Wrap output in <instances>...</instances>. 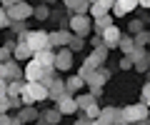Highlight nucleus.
Wrapping results in <instances>:
<instances>
[{
	"mask_svg": "<svg viewBox=\"0 0 150 125\" xmlns=\"http://www.w3.org/2000/svg\"><path fill=\"white\" fill-rule=\"evenodd\" d=\"M120 120L130 125H140V123H148V105L138 103V105H125L120 110Z\"/></svg>",
	"mask_w": 150,
	"mask_h": 125,
	"instance_id": "obj_1",
	"label": "nucleus"
},
{
	"mask_svg": "<svg viewBox=\"0 0 150 125\" xmlns=\"http://www.w3.org/2000/svg\"><path fill=\"white\" fill-rule=\"evenodd\" d=\"M20 38L28 43V48H30L33 53L48 48V33H45V30H28V33H23Z\"/></svg>",
	"mask_w": 150,
	"mask_h": 125,
	"instance_id": "obj_2",
	"label": "nucleus"
},
{
	"mask_svg": "<svg viewBox=\"0 0 150 125\" xmlns=\"http://www.w3.org/2000/svg\"><path fill=\"white\" fill-rule=\"evenodd\" d=\"M90 28H93V23H90V18H88L85 13H75V15L70 18V33L73 35H88Z\"/></svg>",
	"mask_w": 150,
	"mask_h": 125,
	"instance_id": "obj_3",
	"label": "nucleus"
},
{
	"mask_svg": "<svg viewBox=\"0 0 150 125\" xmlns=\"http://www.w3.org/2000/svg\"><path fill=\"white\" fill-rule=\"evenodd\" d=\"M5 13H8L10 20H28V18H33V8L28 5L25 0H20V3H15V5L5 8Z\"/></svg>",
	"mask_w": 150,
	"mask_h": 125,
	"instance_id": "obj_4",
	"label": "nucleus"
},
{
	"mask_svg": "<svg viewBox=\"0 0 150 125\" xmlns=\"http://www.w3.org/2000/svg\"><path fill=\"white\" fill-rule=\"evenodd\" d=\"M120 28L118 25H110V28H105V30H103L100 33V40H103V45H105L108 50H115L118 48V43H120Z\"/></svg>",
	"mask_w": 150,
	"mask_h": 125,
	"instance_id": "obj_5",
	"label": "nucleus"
},
{
	"mask_svg": "<svg viewBox=\"0 0 150 125\" xmlns=\"http://www.w3.org/2000/svg\"><path fill=\"white\" fill-rule=\"evenodd\" d=\"M55 108H58L63 115H75V113H78V105H75V95H70V93H63V95L55 100Z\"/></svg>",
	"mask_w": 150,
	"mask_h": 125,
	"instance_id": "obj_6",
	"label": "nucleus"
},
{
	"mask_svg": "<svg viewBox=\"0 0 150 125\" xmlns=\"http://www.w3.org/2000/svg\"><path fill=\"white\" fill-rule=\"evenodd\" d=\"M70 38H73V33L70 30H55V33H48V48H65V45L70 43Z\"/></svg>",
	"mask_w": 150,
	"mask_h": 125,
	"instance_id": "obj_7",
	"label": "nucleus"
},
{
	"mask_svg": "<svg viewBox=\"0 0 150 125\" xmlns=\"http://www.w3.org/2000/svg\"><path fill=\"white\" fill-rule=\"evenodd\" d=\"M25 90H28V95L33 98V103L48 100V88H45L43 83H38V80H33V83H28V80H25Z\"/></svg>",
	"mask_w": 150,
	"mask_h": 125,
	"instance_id": "obj_8",
	"label": "nucleus"
},
{
	"mask_svg": "<svg viewBox=\"0 0 150 125\" xmlns=\"http://www.w3.org/2000/svg\"><path fill=\"white\" fill-rule=\"evenodd\" d=\"M53 68L55 70H70L73 68V53L68 48H60V53H55L53 58Z\"/></svg>",
	"mask_w": 150,
	"mask_h": 125,
	"instance_id": "obj_9",
	"label": "nucleus"
},
{
	"mask_svg": "<svg viewBox=\"0 0 150 125\" xmlns=\"http://www.w3.org/2000/svg\"><path fill=\"white\" fill-rule=\"evenodd\" d=\"M53 58H55V53H53L50 48L33 53V60H35V63H38L40 68H45V70H55V68H53Z\"/></svg>",
	"mask_w": 150,
	"mask_h": 125,
	"instance_id": "obj_10",
	"label": "nucleus"
},
{
	"mask_svg": "<svg viewBox=\"0 0 150 125\" xmlns=\"http://www.w3.org/2000/svg\"><path fill=\"white\" fill-rule=\"evenodd\" d=\"M45 73H48V70H45V68H40L35 60L30 58V60H28V65H25V70H23V75H25V80H28V83H33V80H40Z\"/></svg>",
	"mask_w": 150,
	"mask_h": 125,
	"instance_id": "obj_11",
	"label": "nucleus"
},
{
	"mask_svg": "<svg viewBox=\"0 0 150 125\" xmlns=\"http://www.w3.org/2000/svg\"><path fill=\"white\" fill-rule=\"evenodd\" d=\"M10 58L13 60H30L33 58V50L28 48V43L23 38H18L15 40V48H13V53H10Z\"/></svg>",
	"mask_w": 150,
	"mask_h": 125,
	"instance_id": "obj_12",
	"label": "nucleus"
},
{
	"mask_svg": "<svg viewBox=\"0 0 150 125\" xmlns=\"http://www.w3.org/2000/svg\"><path fill=\"white\" fill-rule=\"evenodd\" d=\"M63 88H65V93H70V95H78V93L85 88V80L75 73V75H70L68 80H63Z\"/></svg>",
	"mask_w": 150,
	"mask_h": 125,
	"instance_id": "obj_13",
	"label": "nucleus"
},
{
	"mask_svg": "<svg viewBox=\"0 0 150 125\" xmlns=\"http://www.w3.org/2000/svg\"><path fill=\"white\" fill-rule=\"evenodd\" d=\"M5 80H20V75H23V68L18 65V60H13V58H8L5 63Z\"/></svg>",
	"mask_w": 150,
	"mask_h": 125,
	"instance_id": "obj_14",
	"label": "nucleus"
},
{
	"mask_svg": "<svg viewBox=\"0 0 150 125\" xmlns=\"http://www.w3.org/2000/svg\"><path fill=\"white\" fill-rule=\"evenodd\" d=\"M98 120H100L103 125H115L120 120V110H115V108H100Z\"/></svg>",
	"mask_w": 150,
	"mask_h": 125,
	"instance_id": "obj_15",
	"label": "nucleus"
},
{
	"mask_svg": "<svg viewBox=\"0 0 150 125\" xmlns=\"http://www.w3.org/2000/svg\"><path fill=\"white\" fill-rule=\"evenodd\" d=\"M38 118H40V115H38L35 105H23V108H20V113H18V120H20L23 125H25V123H35Z\"/></svg>",
	"mask_w": 150,
	"mask_h": 125,
	"instance_id": "obj_16",
	"label": "nucleus"
},
{
	"mask_svg": "<svg viewBox=\"0 0 150 125\" xmlns=\"http://www.w3.org/2000/svg\"><path fill=\"white\" fill-rule=\"evenodd\" d=\"M65 93V88H63V80H58V78L53 75V80L48 83V100H58L60 95Z\"/></svg>",
	"mask_w": 150,
	"mask_h": 125,
	"instance_id": "obj_17",
	"label": "nucleus"
},
{
	"mask_svg": "<svg viewBox=\"0 0 150 125\" xmlns=\"http://www.w3.org/2000/svg\"><path fill=\"white\" fill-rule=\"evenodd\" d=\"M108 13V8L105 5H100V3H90V5H88V13L85 15L90 18V20H98V18H103Z\"/></svg>",
	"mask_w": 150,
	"mask_h": 125,
	"instance_id": "obj_18",
	"label": "nucleus"
},
{
	"mask_svg": "<svg viewBox=\"0 0 150 125\" xmlns=\"http://www.w3.org/2000/svg\"><path fill=\"white\" fill-rule=\"evenodd\" d=\"M112 20H115V18H112L110 13H105V15H103V18H98V20H95V35H100L103 30H105V28L115 25V23H112Z\"/></svg>",
	"mask_w": 150,
	"mask_h": 125,
	"instance_id": "obj_19",
	"label": "nucleus"
},
{
	"mask_svg": "<svg viewBox=\"0 0 150 125\" xmlns=\"http://www.w3.org/2000/svg\"><path fill=\"white\" fill-rule=\"evenodd\" d=\"M40 118H43L48 125H58V123H60V118H63V113H60L58 108H50V110H45Z\"/></svg>",
	"mask_w": 150,
	"mask_h": 125,
	"instance_id": "obj_20",
	"label": "nucleus"
},
{
	"mask_svg": "<svg viewBox=\"0 0 150 125\" xmlns=\"http://www.w3.org/2000/svg\"><path fill=\"white\" fill-rule=\"evenodd\" d=\"M95 103V95L93 93H83V95H75V105H78V110H85L88 105Z\"/></svg>",
	"mask_w": 150,
	"mask_h": 125,
	"instance_id": "obj_21",
	"label": "nucleus"
},
{
	"mask_svg": "<svg viewBox=\"0 0 150 125\" xmlns=\"http://www.w3.org/2000/svg\"><path fill=\"white\" fill-rule=\"evenodd\" d=\"M63 3L70 8V10H75V13H88V5H90L88 0H63Z\"/></svg>",
	"mask_w": 150,
	"mask_h": 125,
	"instance_id": "obj_22",
	"label": "nucleus"
},
{
	"mask_svg": "<svg viewBox=\"0 0 150 125\" xmlns=\"http://www.w3.org/2000/svg\"><path fill=\"white\" fill-rule=\"evenodd\" d=\"M25 88V83L23 80H8V98H15V95H20V90Z\"/></svg>",
	"mask_w": 150,
	"mask_h": 125,
	"instance_id": "obj_23",
	"label": "nucleus"
},
{
	"mask_svg": "<svg viewBox=\"0 0 150 125\" xmlns=\"http://www.w3.org/2000/svg\"><path fill=\"white\" fill-rule=\"evenodd\" d=\"M118 48L123 50L125 55H130L135 50V43H133V38H130V35H120V43H118Z\"/></svg>",
	"mask_w": 150,
	"mask_h": 125,
	"instance_id": "obj_24",
	"label": "nucleus"
},
{
	"mask_svg": "<svg viewBox=\"0 0 150 125\" xmlns=\"http://www.w3.org/2000/svg\"><path fill=\"white\" fill-rule=\"evenodd\" d=\"M83 45H85V40H83V35H73V38H70V43L65 45V48H68L70 53H78V50H83Z\"/></svg>",
	"mask_w": 150,
	"mask_h": 125,
	"instance_id": "obj_25",
	"label": "nucleus"
},
{
	"mask_svg": "<svg viewBox=\"0 0 150 125\" xmlns=\"http://www.w3.org/2000/svg\"><path fill=\"white\" fill-rule=\"evenodd\" d=\"M83 115H85L88 120H98V115H100V105H98V100L93 105H88V108L83 110Z\"/></svg>",
	"mask_w": 150,
	"mask_h": 125,
	"instance_id": "obj_26",
	"label": "nucleus"
},
{
	"mask_svg": "<svg viewBox=\"0 0 150 125\" xmlns=\"http://www.w3.org/2000/svg\"><path fill=\"white\" fill-rule=\"evenodd\" d=\"M148 40H150V35H148V30H140V33H135V38H133V43H135V48H145V45H148Z\"/></svg>",
	"mask_w": 150,
	"mask_h": 125,
	"instance_id": "obj_27",
	"label": "nucleus"
},
{
	"mask_svg": "<svg viewBox=\"0 0 150 125\" xmlns=\"http://www.w3.org/2000/svg\"><path fill=\"white\" fill-rule=\"evenodd\" d=\"M115 5L123 8L125 13H133L135 8H138V0H115Z\"/></svg>",
	"mask_w": 150,
	"mask_h": 125,
	"instance_id": "obj_28",
	"label": "nucleus"
},
{
	"mask_svg": "<svg viewBox=\"0 0 150 125\" xmlns=\"http://www.w3.org/2000/svg\"><path fill=\"white\" fill-rule=\"evenodd\" d=\"M0 125H23V123L18 120V115L13 118L10 113H0Z\"/></svg>",
	"mask_w": 150,
	"mask_h": 125,
	"instance_id": "obj_29",
	"label": "nucleus"
},
{
	"mask_svg": "<svg viewBox=\"0 0 150 125\" xmlns=\"http://www.w3.org/2000/svg\"><path fill=\"white\" fill-rule=\"evenodd\" d=\"M33 15L40 18V20H45V18L50 15V8H48V5H38V8H33Z\"/></svg>",
	"mask_w": 150,
	"mask_h": 125,
	"instance_id": "obj_30",
	"label": "nucleus"
},
{
	"mask_svg": "<svg viewBox=\"0 0 150 125\" xmlns=\"http://www.w3.org/2000/svg\"><path fill=\"white\" fill-rule=\"evenodd\" d=\"M145 20H148V18H143V20H130L128 23V30H130V33H140V30H143V25H145Z\"/></svg>",
	"mask_w": 150,
	"mask_h": 125,
	"instance_id": "obj_31",
	"label": "nucleus"
},
{
	"mask_svg": "<svg viewBox=\"0 0 150 125\" xmlns=\"http://www.w3.org/2000/svg\"><path fill=\"white\" fill-rule=\"evenodd\" d=\"M133 68H135V70H140V73H145V70H148V55H143V58L133 60Z\"/></svg>",
	"mask_w": 150,
	"mask_h": 125,
	"instance_id": "obj_32",
	"label": "nucleus"
},
{
	"mask_svg": "<svg viewBox=\"0 0 150 125\" xmlns=\"http://www.w3.org/2000/svg\"><path fill=\"white\" fill-rule=\"evenodd\" d=\"M140 103H143V105H148V103H150V88H148V83H145L143 90H140Z\"/></svg>",
	"mask_w": 150,
	"mask_h": 125,
	"instance_id": "obj_33",
	"label": "nucleus"
},
{
	"mask_svg": "<svg viewBox=\"0 0 150 125\" xmlns=\"http://www.w3.org/2000/svg\"><path fill=\"white\" fill-rule=\"evenodd\" d=\"M10 25V18H8V13H5V8L0 5V30H3V28H8Z\"/></svg>",
	"mask_w": 150,
	"mask_h": 125,
	"instance_id": "obj_34",
	"label": "nucleus"
},
{
	"mask_svg": "<svg viewBox=\"0 0 150 125\" xmlns=\"http://www.w3.org/2000/svg\"><path fill=\"white\" fill-rule=\"evenodd\" d=\"M8 110H10V98L0 95V113H8Z\"/></svg>",
	"mask_w": 150,
	"mask_h": 125,
	"instance_id": "obj_35",
	"label": "nucleus"
},
{
	"mask_svg": "<svg viewBox=\"0 0 150 125\" xmlns=\"http://www.w3.org/2000/svg\"><path fill=\"white\" fill-rule=\"evenodd\" d=\"M110 15H112V18H125V15H128V13H125L123 8H118V5H112V8H110Z\"/></svg>",
	"mask_w": 150,
	"mask_h": 125,
	"instance_id": "obj_36",
	"label": "nucleus"
},
{
	"mask_svg": "<svg viewBox=\"0 0 150 125\" xmlns=\"http://www.w3.org/2000/svg\"><path fill=\"white\" fill-rule=\"evenodd\" d=\"M90 73H93V68H88V65H85V63H83V65H80V70H78V75H80V78H83V80H85V78H88V75H90Z\"/></svg>",
	"mask_w": 150,
	"mask_h": 125,
	"instance_id": "obj_37",
	"label": "nucleus"
},
{
	"mask_svg": "<svg viewBox=\"0 0 150 125\" xmlns=\"http://www.w3.org/2000/svg\"><path fill=\"white\" fill-rule=\"evenodd\" d=\"M120 68H123V70H130V68H133V60H130V55H125V58L120 60Z\"/></svg>",
	"mask_w": 150,
	"mask_h": 125,
	"instance_id": "obj_38",
	"label": "nucleus"
},
{
	"mask_svg": "<svg viewBox=\"0 0 150 125\" xmlns=\"http://www.w3.org/2000/svg\"><path fill=\"white\" fill-rule=\"evenodd\" d=\"M8 58H10V53H8V50L3 48V45H0V63H5Z\"/></svg>",
	"mask_w": 150,
	"mask_h": 125,
	"instance_id": "obj_39",
	"label": "nucleus"
},
{
	"mask_svg": "<svg viewBox=\"0 0 150 125\" xmlns=\"http://www.w3.org/2000/svg\"><path fill=\"white\" fill-rule=\"evenodd\" d=\"M98 3H100V5H105V8H108V13H110V8L115 5V0H98Z\"/></svg>",
	"mask_w": 150,
	"mask_h": 125,
	"instance_id": "obj_40",
	"label": "nucleus"
},
{
	"mask_svg": "<svg viewBox=\"0 0 150 125\" xmlns=\"http://www.w3.org/2000/svg\"><path fill=\"white\" fill-rule=\"evenodd\" d=\"M5 93H8V80L0 78V95H5Z\"/></svg>",
	"mask_w": 150,
	"mask_h": 125,
	"instance_id": "obj_41",
	"label": "nucleus"
},
{
	"mask_svg": "<svg viewBox=\"0 0 150 125\" xmlns=\"http://www.w3.org/2000/svg\"><path fill=\"white\" fill-rule=\"evenodd\" d=\"M15 3H20V0H0V5H3V8H10V5H15Z\"/></svg>",
	"mask_w": 150,
	"mask_h": 125,
	"instance_id": "obj_42",
	"label": "nucleus"
},
{
	"mask_svg": "<svg viewBox=\"0 0 150 125\" xmlns=\"http://www.w3.org/2000/svg\"><path fill=\"white\" fill-rule=\"evenodd\" d=\"M75 125H90V120H88L85 115H80V120H78V123H75Z\"/></svg>",
	"mask_w": 150,
	"mask_h": 125,
	"instance_id": "obj_43",
	"label": "nucleus"
},
{
	"mask_svg": "<svg viewBox=\"0 0 150 125\" xmlns=\"http://www.w3.org/2000/svg\"><path fill=\"white\" fill-rule=\"evenodd\" d=\"M138 5H140V8H148V5H150V0H138Z\"/></svg>",
	"mask_w": 150,
	"mask_h": 125,
	"instance_id": "obj_44",
	"label": "nucleus"
},
{
	"mask_svg": "<svg viewBox=\"0 0 150 125\" xmlns=\"http://www.w3.org/2000/svg\"><path fill=\"white\" fill-rule=\"evenodd\" d=\"M0 78L5 80V65H3V63H0Z\"/></svg>",
	"mask_w": 150,
	"mask_h": 125,
	"instance_id": "obj_45",
	"label": "nucleus"
},
{
	"mask_svg": "<svg viewBox=\"0 0 150 125\" xmlns=\"http://www.w3.org/2000/svg\"><path fill=\"white\" fill-rule=\"evenodd\" d=\"M35 125H48V123H45V120H35Z\"/></svg>",
	"mask_w": 150,
	"mask_h": 125,
	"instance_id": "obj_46",
	"label": "nucleus"
},
{
	"mask_svg": "<svg viewBox=\"0 0 150 125\" xmlns=\"http://www.w3.org/2000/svg\"><path fill=\"white\" fill-rule=\"evenodd\" d=\"M140 125H148V123H140Z\"/></svg>",
	"mask_w": 150,
	"mask_h": 125,
	"instance_id": "obj_47",
	"label": "nucleus"
}]
</instances>
